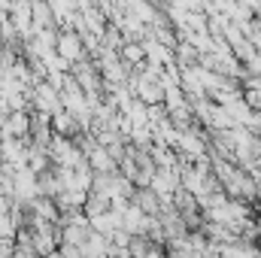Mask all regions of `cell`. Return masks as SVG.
Here are the masks:
<instances>
[{"label": "cell", "mask_w": 261, "mask_h": 258, "mask_svg": "<svg viewBox=\"0 0 261 258\" xmlns=\"http://www.w3.org/2000/svg\"><path fill=\"white\" fill-rule=\"evenodd\" d=\"M31 110H37V113H43V116H55V113H61L64 107H61V94L49 85V82H37L34 85V91H31Z\"/></svg>", "instance_id": "6da1fadb"}, {"label": "cell", "mask_w": 261, "mask_h": 258, "mask_svg": "<svg viewBox=\"0 0 261 258\" xmlns=\"http://www.w3.org/2000/svg\"><path fill=\"white\" fill-rule=\"evenodd\" d=\"M55 52H58V58L64 61V64H79V61H85V49H82V40H79V34L73 31V28H64V31H58V43H55Z\"/></svg>", "instance_id": "7a4b0ae2"}, {"label": "cell", "mask_w": 261, "mask_h": 258, "mask_svg": "<svg viewBox=\"0 0 261 258\" xmlns=\"http://www.w3.org/2000/svg\"><path fill=\"white\" fill-rule=\"evenodd\" d=\"M130 203H134L143 216H149V219H155V216L161 213V200L149 192V189H137V194H134V200H130Z\"/></svg>", "instance_id": "3957f363"}, {"label": "cell", "mask_w": 261, "mask_h": 258, "mask_svg": "<svg viewBox=\"0 0 261 258\" xmlns=\"http://www.w3.org/2000/svg\"><path fill=\"white\" fill-rule=\"evenodd\" d=\"M15 222H12V216L6 213V216H0V243H6V240H15Z\"/></svg>", "instance_id": "277c9868"}, {"label": "cell", "mask_w": 261, "mask_h": 258, "mask_svg": "<svg viewBox=\"0 0 261 258\" xmlns=\"http://www.w3.org/2000/svg\"><path fill=\"white\" fill-rule=\"evenodd\" d=\"M12 258H40V255H37L31 246H15V249H12Z\"/></svg>", "instance_id": "5b68a950"}, {"label": "cell", "mask_w": 261, "mask_h": 258, "mask_svg": "<svg viewBox=\"0 0 261 258\" xmlns=\"http://www.w3.org/2000/svg\"><path fill=\"white\" fill-rule=\"evenodd\" d=\"M46 258H61V252H52V255H46Z\"/></svg>", "instance_id": "8992f818"}]
</instances>
